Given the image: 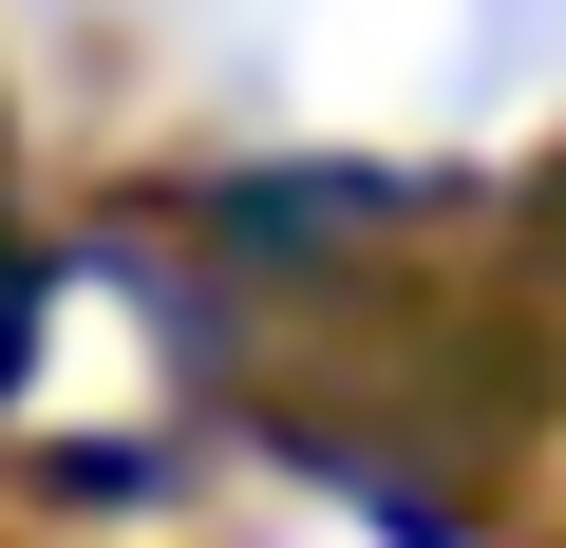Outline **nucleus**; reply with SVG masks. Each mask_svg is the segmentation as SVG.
<instances>
[{
	"instance_id": "1",
	"label": "nucleus",
	"mask_w": 566,
	"mask_h": 548,
	"mask_svg": "<svg viewBox=\"0 0 566 548\" xmlns=\"http://www.w3.org/2000/svg\"><path fill=\"white\" fill-rule=\"evenodd\" d=\"M208 58L303 133H453L566 76V0H208Z\"/></svg>"
}]
</instances>
